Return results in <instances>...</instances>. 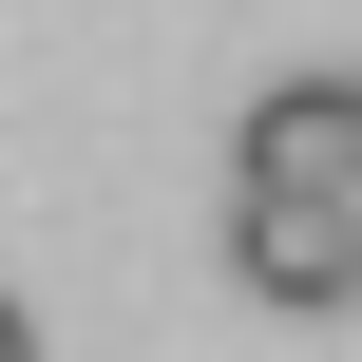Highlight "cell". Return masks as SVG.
Here are the masks:
<instances>
[{
  "instance_id": "obj_2",
  "label": "cell",
  "mask_w": 362,
  "mask_h": 362,
  "mask_svg": "<svg viewBox=\"0 0 362 362\" xmlns=\"http://www.w3.org/2000/svg\"><path fill=\"white\" fill-rule=\"evenodd\" d=\"M248 172H267V191H362V76L248 95Z\"/></svg>"
},
{
  "instance_id": "obj_3",
  "label": "cell",
  "mask_w": 362,
  "mask_h": 362,
  "mask_svg": "<svg viewBox=\"0 0 362 362\" xmlns=\"http://www.w3.org/2000/svg\"><path fill=\"white\" fill-rule=\"evenodd\" d=\"M0 362H38V325H19V286H0Z\"/></svg>"
},
{
  "instance_id": "obj_1",
  "label": "cell",
  "mask_w": 362,
  "mask_h": 362,
  "mask_svg": "<svg viewBox=\"0 0 362 362\" xmlns=\"http://www.w3.org/2000/svg\"><path fill=\"white\" fill-rule=\"evenodd\" d=\"M229 286L267 305H362V191H229Z\"/></svg>"
}]
</instances>
